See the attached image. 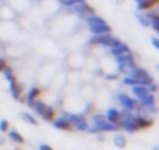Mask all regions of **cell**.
I'll use <instances>...</instances> for the list:
<instances>
[{
	"label": "cell",
	"instance_id": "cell-1",
	"mask_svg": "<svg viewBox=\"0 0 159 150\" xmlns=\"http://www.w3.org/2000/svg\"><path fill=\"white\" fill-rule=\"evenodd\" d=\"M91 119H92V124L89 125V133H94V134H98V133H109V131H119L120 128L117 127V125H114V124H111L106 117H105V114H97V113H94L92 116H91Z\"/></svg>",
	"mask_w": 159,
	"mask_h": 150
},
{
	"label": "cell",
	"instance_id": "cell-2",
	"mask_svg": "<svg viewBox=\"0 0 159 150\" xmlns=\"http://www.w3.org/2000/svg\"><path fill=\"white\" fill-rule=\"evenodd\" d=\"M30 108H31V111L36 114V116H39L42 120H45V122H53V119L56 117V111H55V108L53 106H50V105H47L44 100H41V99H36L33 103H30L28 105Z\"/></svg>",
	"mask_w": 159,
	"mask_h": 150
},
{
	"label": "cell",
	"instance_id": "cell-3",
	"mask_svg": "<svg viewBox=\"0 0 159 150\" xmlns=\"http://www.w3.org/2000/svg\"><path fill=\"white\" fill-rule=\"evenodd\" d=\"M122 39L114 36L112 33L109 35H92L89 38V45L92 47H103V49H109L112 45H116L117 42H120Z\"/></svg>",
	"mask_w": 159,
	"mask_h": 150
},
{
	"label": "cell",
	"instance_id": "cell-4",
	"mask_svg": "<svg viewBox=\"0 0 159 150\" xmlns=\"http://www.w3.org/2000/svg\"><path fill=\"white\" fill-rule=\"evenodd\" d=\"M61 116H64L72 125H73V130H78V131H88L89 130V122L86 119L84 114H75V113H62Z\"/></svg>",
	"mask_w": 159,
	"mask_h": 150
},
{
	"label": "cell",
	"instance_id": "cell-5",
	"mask_svg": "<svg viewBox=\"0 0 159 150\" xmlns=\"http://www.w3.org/2000/svg\"><path fill=\"white\" fill-rule=\"evenodd\" d=\"M129 75H131L133 78H136V82H137L139 85H143V86H148L150 83L154 82L153 75L148 72V69L140 67V66H137V64L133 67V70L129 72Z\"/></svg>",
	"mask_w": 159,
	"mask_h": 150
},
{
	"label": "cell",
	"instance_id": "cell-6",
	"mask_svg": "<svg viewBox=\"0 0 159 150\" xmlns=\"http://www.w3.org/2000/svg\"><path fill=\"white\" fill-rule=\"evenodd\" d=\"M116 99H117V102L120 103V106H122L123 110H126V111H136V108H137V105H139V102H137L133 96H129V94H126V92H119Z\"/></svg>",
	"mask_w": 159,
	"mask_h": 150
},
{
	"label": "cell",
	"instance_id": "cell-7",
	"mask_svg": "<svg viewBox=\"0 0 159 150\" xmlns=\"http://www.w3.org/2000/svg\"><path fill=\"white\" fill-rule=\"evenodd\" d=\"M10 92H11V96H13V99L14 100H19V102H25V97H24V85L16 78V77H13L11 80H10Z\"/></svg>",
	"mask_w": 159,
	"mask_h": 150
},
{
	"label": "cell",
	"instance_id": "cell-8",
	"mask_svg": "<svg viewBox=\"0 0 159 150\" xmlns=\"http://www.w3.org/2000/svg\"><path fill=\"white\" fill-rule=\"evenodd\" d=\"M88 25V30L91 35H109L112 33V28L108 22L105 24H86Z\"/></svg>",
	"mask_w": 159,
	"mask_h": 150
},
{
	"label": "cell",
	"instance_id": "cell-9",
	"mask_svg": "<svg viewBox=\"0 0 159 150\" xmlns=\"http://www.w3.org/2000/svg\"><path fill=\"white\" fill-rule=\"evenodd\" d=\"M105 117H106L111 124H114V125H117L119 128H122V111H119V110H116V108H109V110L106 111Z\"/></svg>",
	"mask_w": 159,
	"mask_h": 150
},
{
	"label": "cell",
	"instance_id": "cell-10",
	"mask_svg": "<svg viewBox=\"0 0 159 150\" xmlns=\"http://www.w3.org/2000/svg\"><path fill=\"white\" fill-rule=\"evenodd\" d=\"M53 127L56 130H62V131H73V125L64 117V116H59V117H55L53 119Z\"/></svg>",
	"mask_w": 159,
	"mask_h": 150
},
{
	"label": "cell",
	"instance_id": "cell-11",
	"mask_svg": "<svg viewBox=\"0 0 159 150\" xmlns=\"http://www.w3.org/2000/svg\"><path fill=\"white\" fill-rule=\"evenodd\" d=\"M106 50H108L109 56L116 58V56H119V55H122V53L128 52V50H129V47H128V44H126V42L120 41V42H117L116 45H112V47H109V49H106Z\"/></svg>",
	"mask_w": 159,
	"mask_h": 150
},
{
	"label": "cell",
	"instance_id": "cell-12",
	"mask_svg": "<svg viewBox=\"0 0 159 150\" xmlns=\"http://www.w3.org/2000/svg\"><path fill=\"white\" fill-rule=\"evenodd\" d=\"M136 2V7H137V11H148L151 8H156L159 5V0H134Z\"/></svg>",
	"mask_w": 159,
	"mask_h": 150
},
{
	"label": "cell",
	"instance_id": "cell-13",
	"mask_svg": "<svg viewBox=\"0 0 159 150\" xmlns=\"http://www.w3.org/2000/svg\"><path fill=\"white\" fill-rule=\"evenodd\" d=\"M153 124H154L153 119H150L147 116H142V114H136V128H137V131L139 130H147V128L153 127Z\"/></svg>",
	"mask_w": 159,
	"mask_h": 150
},
{
	"label": "cell",
	"instance_id": "cell-14",
	"mask_svg": "<svg viewBox=\"0 0 159 150\" xmlns=\"http://www.w3.org/2000/svg\"><path fill=\"white\" fill-rule=\"evenodd\" d=\"M150 91H148V88L147 86H143V85H134V86H131V94H133V97L137 100V102H140L147 94H148Z\"/></svg>",
	"mask_w": 159,
	"mask_h": 150
},
{
	"label": "cell",
	"instance_id": "cell-15",
	"mask_svg": "<svg viewBox=\"0 0 159 150\" xmlns=\"http://www.w3.org/2000/svg\"><path fill=\"white\" fill-rule=\"evenodd\" d=\"M41 94H42V89H41L39 86H31V88L27 91V96H25V102H27V105H30V103H33L36 99H39Z\"/></svg>",
	"mask_w": 159,
	"mask_h": 150
},
{
	"label": "cell",
	"instance_id": "cell-16",
	"mask_svg": "<svg viewBox=\"0 0 159 150\" xmlns=\"http://www.w3.org/2000/svg\"><path fill=\"white\" fill-rule=\"evenodd\" d=\"M7 133H8V138L11 139V142H14V144H17V145H24V144H25V138H24L17 130H11V128H10Z\"/></svg>",
	"mask_w": 159,
	"mask_h": 150
},
{
	"label": "cell",
	"instance_id": "cell-17",
	"mask_svg": "<svg viewBox=\"0 0 159 150\" xmlns=\"http://www.w3.org/2000/svg\"><path fill=\"white\" fill-rule=\"evenodd\" d=\"M143 108H150V106H154L156 105V94H151V92H148L140 102H139Z\"/></svg>",
	"mask_w": 159,
	"mask_h": 150
},
{
	"label": "cell",
	"instance_id": "cell-18",
	"mask_svg": "<svg viewBox=\"0 0 159 150\" xmlns=\"http://www.w3.org/2000/svg\"><path fill=\"white\" fill-rule=\"evenodd\" d=\"M19 116H20V119H22L24 122H27V124H30V125H33V127H38V125H39V122H38L36 116H33L31 113L22 111V113H20Z\"/></svg>",
	"mask_w": 159,
	"mask_h": 150
},
{
	"label": "cell",
	"instance_id": "cell-19",
	"mask_svg": "<svg viewBox=\"0 0 159 150\" xmlns=\"http://www.w3.org/2000/svg\"><path fill=\"white\" fill-rule=\"evenodd\" d=\"M0 16H2L3 19H7V21H11V19L16 17V11L10 5H5L2 10H0Z\"/></svg>",
	"mask_w": 159,
	"mask_h": 150
},
{
	"label": "cell",
	"instance_id": "cell-20",
	"mask_svg": "<svg viewBox=\"0 0 159 150\" xmlns=\"http://www.w3.org/2000/svg\"><path fill=\"white\" fill-rule=\"evenodd\" d=\"M112 141H114V145H116L117 148H125L126 144H128L126 138H125L123 134H120V133H117V134L112 138Z\"/></svg>",
	"mask_w": 159,
	"mask_h": 150
},
{
	"label": "cell",
	"instance_id": "cell-21",
	"mask_svg": "<svg viewBox=\"0 0 159 150\" xmlns=\"http://www.w3.org/2000/svg\"><path fill=\"white\" fill-rule=\"evenodd\" d=\"M136 21H137L143 28H150V19H148L142 11H137V13H136Z\"/></svg>",
	"mask_w": 159,
	"mask_h": 150
},
{
	"label": "cell",
	"instance_id": "cell-22",
	"mask_svg": "<svg viewBox=\"0 0 159 150\" xmlns=\"http://www.w3.org/2000/svg\"><path fill=\"white\" fill-rule=\"evenodd\" d=\"M83 2H86V0H64V2H61V5H62L66 10H70V8L80 5V3H83Z\"/></svg>",
	"mask_w": 159,
	"mask_h": 150
},
{
	"label": "cell",
	"instance_id": "cell-23",
	"mask_svg": "<svg viewBox=\"0 0 159 150\" xmlns=\"http://www.w3.org/2000/svg\"><path fill=\"white\" fill-rule=\"evenodd\" d=\"M2 73H3V77H5V80L7 82H10L13 77H14V69H13V66H5V69L2 70Z\"/></svg>",
	"mask_w": 159,
	"mask_h": 150
},
{
	"label": "cell",
	"instance_id": "cell-24",
	"mask_svg": "<svg viewBox=\"0 0 159 150\" xmlns=\"http://www.w3.org/2000/svg\"><path fill=\"white\" fill-rule=\"evenodd\" d=\"M120 80H122V83H123V85H126V86H129V88H131V86H134V85H137L136 78H133L131 75H122V78H120Z\"/></svg>",
	"mask_w": 159,
	"mask_h": 150
},
{
	"label": "cell",
	"instance_id": "cell-25",
	"mask_svg": "<svg viewBox=\"0 0 159 150\" xmlns=\"http://www.w3.org/2000/svg\"><path fill=\"white\" fill-rule=\"evenodd\" d=\"M150 28H153L154 33H159V16H154L150 19Z\"/></svg>",
	"mask_w": 159,
	"mask_h": 150
},
{
	"label": "cell",
	"instance_id": "cell-26",
	"mask_svg": "<svg viewBox=\"0 0 159 150\" xmlns=\"http://www.w3.org/2000/svg\"><path fill=\"white\" fill-rule=\"evenodd\" d=\"M10 130V122L7 119H2L0 120V133H7Z\"/></svg>",
	"mask_w": 159,
	"mask_h": 150
},
{
	"label": "cell",
	"instance_id": "cell-27",
	"mask_svg": "<svg viewBox=\"0 0 159 150\" xmlns=\"http://www.w3.org/2000/svg\"><path fill=\"white\" fill-rule=\"evenodd\" d=\"M147 88H148V91H150L151 94H156V92H157V83H156V82L150 83V85H148Z\"/></svg>",
	"mask_w": 159,
	"mask_h": 150
},
{
	"label": "cell",
	"instance_id": "cell-28",
	"mask_svg": "<svg viewBox=\"0 0 159 150\" xmlns=\"http://www.w3.org/2000/svg\"><path fill=\"white\" fill-rule=\"evenodd\" d=\"M5 66H8V61H7L2 55H0V73H2V70L5 69Z\"/></svg>",
	"mask_w": 159,
	"mask_h": 150
},
{
	"label": "cell",
	"instance_id": "cell-29",
	"mask_svg": "<svg viewBox=\"0 0 159 150\" xmlns=\"http://www.w3.org/2000/svg\"><path fill=\"white\" fill-rule=\"evenodd\" d=\"M151 45H153L156 50L159 49V38H157V36H153V38H151Z\"/></svg>",
	"mask_w": 159,
	"mask_h": 150
},
{
	"label": "cell",
	"instance_id": "cell-30",
	"mask_svg": "<svg viewBox=\"0 0 159 150\" xmlns=\"http://www.w3.org/2000/svg\"><path fill=\"white\" fill-rule=\"evenodd\" d=\"M39 150H53V147L48 145V144H41L39 145Z\"/></svg>",
	"mask_w": 159,
	"mask_h": 150
},
{
	"label": "cell",
	"instance_id": "cell-31",
	"mask_svg": "<svg viewBox=\"0 0 159 150\" xmlns=\"http://www.w3.org/2000/svg\"><path fill=\"white\" fill-rule=\"evenodd\" d=\"M3 144H5V138L0 136V145H3Z\"/></svg>",
	"mask_w": 159,
	"mask_h": 150
},
{
	"label": "cell",
	"instance_id": "cell-32",
	"mask_svg": "<svg viewBox=\"0 0 159 150\" xmlns=\"http://www.w3.org/2000/svg\"><path fill=\"white\" fill-rule=\"evenodd\" d=\"M153 150H159V148H157V145H154V147H153Z\"/></svg>",
	"mask_w": 159,
	"mask_h": 150
},
{
	"label": "cell",
	"instance_id": "cell-33",
	"mask_svg": "<svg viewBox=\"0 0 159 150\" xmlns=\"http://www.w3.org/2000/svg\"><path fill=\"white\" fill-rule=\"evenodd\" d=\"M56 2H59V3H61V2H64V0H56Z\"/></svg>",
	"mask_w": 159,
	"mask_h": 150
},
{
	"label": "cell",
	"instance_id": "cell-34",
	"mask_svg": "<svg viewBox=\"0 0 159 150\" xmlns=\"http://www.w3.org/2000/svg\"><path fill=\"white\" fill-rule=\"evenodd\" d=\"M16 150H22V148H20V147H17V148H16Z\"/></svg>",
	"mask_w": 159,
	"mask_h": 150
}]
</instances>
